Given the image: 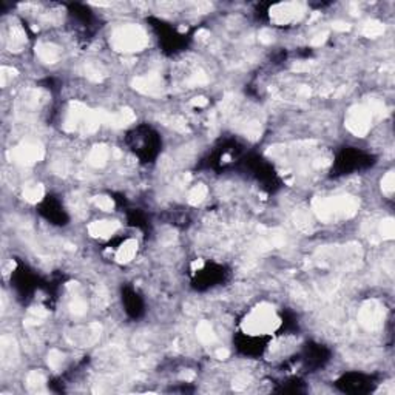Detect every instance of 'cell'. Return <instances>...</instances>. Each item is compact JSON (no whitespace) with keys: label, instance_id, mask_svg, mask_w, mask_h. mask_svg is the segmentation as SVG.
I'll list each match as a JSON object with an SVG mask.
<instances>
[{"label":"cell","instance_id":"obj_15","mask_svg":"<svg viewBox=\"0 0 395 395\" xmlns=\"http://www.w3.org/2000/svg\"><path fill=\"white\" fill-rule=\"evenodd\" d=\"M383 191L386 194H392V191H393V173L392 171H389L383 177Z\"/></svg>","mask_w":395,"mask_h":395},{"label":"cell","instance_id":"obj_13","mask_svg":"<svg viewBox=\"0 0 395 395\" xmlns=\"http://www.w3.org/2000/svg\"><path fill=\"white\" fill-rule=\"evenodd\" d=\"M94 203H96V206L101 209V210H105V212H110L111 209H113V200L111 198H108V196H97L96 200H94Z\"/></svg>","mask_w":395,"mask_h":395},{"label":"cell","instance_id":"obj_5","mask_svg":"<svg viewBox=\"0 0 395 395\" xmlns=\"http://www.w3.org/2000/svg\"><path fill=\"white\" fill-rule=\"evenodd\" d=\"M42 157V148L34 144H25L14 150V159L22 164H31Z\"/></svg>","mask_w":395,"mask_h":395},{"label":"cell","instance_id":"obj_2","mask_svg":"<svg viewBox=\"0 0 395 395\" xmlns=\"http://www.w3.org/2000/svg\"><path fill=\"white\" fill-rule=\"evenodd\" d=\"M145 34L137 27H124L113 36V45L121 51H137L145 47Z\"/></svg>","mask_w":395,"mask_h":395},{"label":"cell","instance_id":"obj_10","mask_svg":"<svg viewBox=\"0 0 395 395\" xmlns=\"http://www.w3.org/2000/svg\"><path fill=\"white\" fill-rule=\"evenodd\" d=\"M206 196H207V187L200 184V185H196V187L191 188V191L188 194V201L191 204H200Z\"/></svg>","mask_w":395,"mask_h":395},{"label":"cell","instance_id":"obj_7","mask_svg":"<svg viewBox=\"0 0 395 395\" xmlns=\"http://www.w3.org/2000/svg\"><path fill=\"white\" fill-rule=\"evenodd\" d=\"M117 223L116 221H96V223H91L90 227H88V232L93 235V236H97V238H107L110 235H113L116 230H117Z\"/></svg>","mask_w":395,"mask_h":395},{"label":"cell","instance_id":"obj_4","mask_svg":"<svg viewBox=\"0 0 395 395\" xmlns=\"http://www.w3.org/2000/svg\"><path fill=\"white\" fill-rule=\"evenodd\" d=\"M303 11L300 10V5H295V4H281V5H276L272 13H270V17L275 24L278 25H287L293 21L298 19V16H301Z\"/></svg>","mask_w":395,"mask_h":395},{"label":"cell","instance_id":"obj_11","mask_svg":"<svg viewBox=\"0 0 395 395\" xmlns=\"http://www.w3.org/2000/svg\"><path fill=\"white\" fill-rule=\"evenodd\" d=\"M24 194H25V198L28 201H31V203H36V201H39L41 198L44 196V188H42V185H39V184H34V185H30V187H27V190L24 191Z\"/></svg>","mask_w":395,"mask_h":395},{"label":"cell","instance_id":"obj_6","mask_svg":"<svg viewBox=\"0 0 395 395\" xmlns=\"http://www.w3.org/2000/svg\"><path fill=\"white\" fill-rule=\"evenodd\" d=\"M360 320L361 324L366 326L367 329H375L380 326L381 323V310L378 306L375 304H369L366 307H363L361 313H360Z\"/></svg>","mask_w":395,"mask_h":395},{"label":"cell","instance_id":"obj_1","mask_svg":"<svg viewBox=\"0 0 395 395\" xmlns=\"http://www.w3.org/2000/svg\"><path fill=\"white\" fill-rule=\"evenodd\" d=\"M278 326L280 318L267 304L253 309L244 320V330L250 335H266L273 332Z\"/></svg>","mask_w":395,"mask_h":395},{"label":"cell","instance_id":"obj_3","mask_svg":"<svg viewBox=\"0 0 395 395\" xmlns=\"http://www.w3.org/2000/svg\"><path fill=\"white\" fill-rule=\"evenodd\" d=\"M372 108L367 107H357L355 110H350V114L347 117V127L352 133L357 136H363L369 128L372 122Z\"/></svg>","mask_w":395,"mask_h":395},{"label":"cell","instance_id":"obj_16","mask_svg":"<svg viewBox=\"0 0 395 395\" xmlns=\"http://www.w3.org/2000/svg\"><path fill=\"white\" fill-rule=\"evenodd\" d=\"M381 233H383V236L390 238V236L393 235V223H392V221L383 223V226H381Z\"/></svg>","mask_w":395,"mask_h":395},{"label":"cell","instance_id":"obj_8","mask_svg":"<svg viewBox=\"0 0 395 395\" xmlns=\"http://www.w3.org/2000/svg\"><path fill=\"white\" fill-rule=\"evenodd\" d=\"M136 252H137V243L134 240H128L116 252V260L122 264H127L134 258Z\"/></svg>","mask_w":395,"mask_h":395},{"label":"cell","instance_id":"obj_14","mask_svg":"<svg viewBox=\"0 0 395 395\" xmlns=\"http://www.w3.org/2000/svg\"><path fill=\"white\" fill-rule=\"evenodd\" d=\"M367 37H373V36H378L383 33V27L381 24H377V22H372V24H367L364 27V31H363Z\"/></svg>","mask_w":395,"mask_h":395},{"label":"cell","instance_id":"obj_9","mask_svg":"<svg viewBox=\"0 0 395 395\" xmlns=\"http://www.w3.org/2000/svg\"><path fill=\"white\" fill-rule=\"evenodd\" d=\"M108 159V150L105 147H96L90 153V164L91 165H102Z\"/></svg>","mask_w":395,"mask_h":395},{"label":"cell","instance_id":"obj_12","mask_svg":"<svg viewBox=\"0 0 395 395\" xmlns=\"http://www.w3.org/2000/svg\"><path fill=\"white\" fill-rule=\"evenodd\" d=\"M198 337H200V340L203 343H210L215 338L213 330H212L209 323H201L200 324V327H198Z\"/></svg>","mask_w":395,"mask_h":395}]
</instances>
